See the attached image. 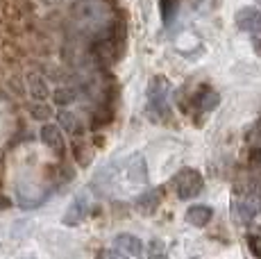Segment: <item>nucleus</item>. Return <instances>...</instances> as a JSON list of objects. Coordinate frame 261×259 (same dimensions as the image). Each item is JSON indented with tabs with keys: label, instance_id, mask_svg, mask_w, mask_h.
Instances as JSON below:
<instances>
[{
	"label": "nucleus",
	"instance_id": "obj_19",
	"mask_svg": "<svg viewBox=\"0 0 261 259\" xmlns=\"http://www.w3.org/2000/svg\"><path fill=\"white\" fill-rule=\"evenodd\" d=\"M30 82H32V93H34V96H37V98H43V96H46V93H48L46 84H43V82H39V77H32V80H30Z\"/></svg>",
	"mask_w": 261,
	"mask_h": 259
},
{
	"label": "nucleus",
	"instance_id": "obj_4",
	"mask_svg": "<svg viewBox=\"0 0 261 259\" xmlns=\"http://www.w3.org/2000/svg\"><path fill=\"white\" fill-rule=\"evenodd\" d=\"M191 105H193L195 112L209 114V112H214V109L220 105V96H218V91H216V89L209 87V84H200V87L195 89L193 98H191Z\"/></svg>",
	"mask_w": 261,
	"mask_h": 259
},
{
	"label": "nucleus",
	"instance_id": "obj_17",
	"mask_svg": "<svg viewBox=\"0 0 261 259\" xmlns=\"http://www.w3.org/2000/svg\"><path fill=\"white\" fill-rule=\"evenodd\" d=\"M248 164L254 168V171L261 173V148H252L248 155Z\"/></svg>",
	"mask_w": 261,
	"mask_h": 259
},
{
	"label": "nucleus",
	"instance_id": "obj_11",
	"mask_svg": "<svg viewBox=\"0 0 261 259\" xmlns=\"http://www.w3.org/2000/svg\"><path fill=\"white\" fill-rule=\"evenodd\" d=\"M214 218V209L207 205H193L187 209V223L193 227H204L209 225Z\"/></svg>",
	"mask_w": 261,
	"mask_h": 259
},
{
	"label": "nucleus",
	"instance_id": "obj_8",
	"mask_svg": "<svg viewBox=\"0 0 261 259\" xmlns=\"http://www.w3.org/2000/svg\"><path fill=\"white\" fill-rule=\"evenodd\" d=\"M114 246H116L120 252H125V255H134V257L145 255L143 241L137 239V237H132V234H118V237L114 239Z\"/></svg>",
	"mask_w": 261,
	"mask_h": 259
},
{
	"label": "nucleus",
	"instance_id": "obj_10",
	"mask_svg": "<svg viewBox=\"0 0 261 259\" xmlns=\"http://www.w3.org/2000/svg\"><path fill=\"white\" fill-rule=\"evenodd\" d=\"M41 141L46 143L50 150L57 152V155H64V148H66V143H64L62 130H59L57 125H43L41 127Z\"/></svg>",
	"mask_w": 261,
	"mask_h": 259
},
{
	"label": "nucleus",
	"instance_id": "obj_15",
	"mask_svg": "<svg viewBox=\"0 0 261 259\" xmlns=\"http://www.w3.org/2000/svg\"><path fill=\"white\" fill-rule=\"evenodd\" d=\"M248 248L257 259H261V234H248Z\"/></svg>",
	"mask_w": 261,
	"mask_h": 259
},
{
	"label": "nucleus",
	"instance_id": "obj_9",
	"mask_svg": "<svg viewBox=\"0 0 261 259\" xmlns=\"http://www.w3.org/2000/svg\"><path fill=\"white\" fill-rule=\"evenodd\" d=\"M162 196H164V189H150V191L141 193V196L137 198V209L143 212L145 216H152V214L157 212L159 202H162Z\"/></svg>",
	"mask_w": 261,
	"mask_h": 259
},
{
	"label": "nucleus",
	"instance_id": "obj_3",
	"mask_svg": "<svg viewBox=\"0 0 261 259\" xmlns=\"http://www.w3.org/2000/svg\"><path fill=\"white\" fill-rule=\"evenodd\" d=\"M173 187H175V193H177L179 200H191V198H198L204 189V177L200 171L191 166H184L175 173L173 177Z\"/></svg>",
	"mask_w": 261,
	"mask_h": 259
},
{
	"label": "nucleus",
	"instance_id": "obj_18",
	"mask_svg": "<svg viewBox=\"0 0 261 259\" xmlns=\"http://www.w3.org/2000/svg\"><path fill=\"white\" fill-rule=\"evenodd\" d=\"M75 98V93L71 91V89H59L57 93H55V100H57L59 105H68Z\"/></svg>",
	"mask_w": 261,
	"mask_h": 259
},
{
	"label": "nucleus",
	"instance_id": "obj_12",
	"mask_svg": "<svg viewBox=\"0 0 261 259\" xmlns=\"http://www.w3.org/2000/svg\"><path fill=\"white\" fill-rule=\"evenodd\" d=\"M177 7H179V0H159V12H162V21L168 23L175 18L177 14Z\"/></svg>",
	"mask_w": 261,
	"mask_h": 259
},
{
	"label": "nucleus",
	"instance_id": "obj_20",
	"mask_svg": "<svg viewBox=\"0 0 261 259\" xmlns=\"http://www.w3.org/2000/svg\"><path fill=\"white\" fill-rule=\"evenodd\" d=\"M250 39H252V48H254V53L261 57V30H257L254 34H250Z\"/></svg>",
	"mask_w": 261,
	"mask_h": 259
},
{
	"label": "nucleus",
	"instance_id": "obj_21",
	"mask_svg": "<svg viewBox=\"0 0 261 259\" xmlns=\"http://www.w3.org/2000/svg\"><path fill=\"white\" fill-rule=\"evenodd\" d=\"M32 114H34L37 118H48V116H50V109H48V107H41V109L34 107V109H32Z\"/></svg>",
	"mask_w": 261,
	"mask_h": 259
},
{
	"label": "nucleus",
	"instance_id": "obj_6",
	"mask_svg": "<svg viewBox=\"0 0 261 259\" xmlns=\"http://www.w3.org/2000/svg\"><path fill=\"white\" fill-rule=\"evenodd\" d=\"M123 175L127 177L129 184H145L148 182V166H145L143 155H132L129 159H125Z\"/></svg>",
	"mask_w": 261,
	"mask_h": 259
},
{
	"label": "nucleus",
	"instance_id": "obj_2",
	"mask_svg": "<svg viewBox=\"0 0 261 259\" xmlns=\"http://www.w3.org/2000/svg\"><path fill=\"white\" fill-rule=\"evenodd\" d=\"M234 212L241 223H250L257 218V214H261V191L252 184L234 189Z\"/></svg>",
	"mask_w": 261,
	"mask_h": 259
},
{
	"label": "nucleus",
	"instance_id": "obj_16",
	"mask_svg": "<svg viewBox=\"0 0 261 259\" xmlns=\"http://www.w3.org/2000/svg\"><path fill=\"white\" fill-rule=\"evenodd\" d=\"M59 121H62V125L66 127L68 132H75V130H77V121H75V116H73V114L62 112V114H59Z\"/></svg>",
	"mask_w": 261,
	"mask_h": 259
},
{
	"label": "nucleus",
	"instance_id": "obj_14",
	"mask_svg": "<svg viewBox=\"0 0 261 259\" xmlns=\"http://www.w3.org/2000/svg\"><path fill=\"white\" fill-rule=\"evenodd\" d=\"M95 259H129L125 252H120L118 248H105V250H100Z\"/></svg>",
	"mask_w": 261,
	"mask_h": 259
},
{
	"label": "nucleus",
	"instance_id": "obj_5",
	"mask_svg": "<svg viewBox=\"0 0 261 259\" xmlns=\"http://www.w3.org/2000/svg\"><path fill=\"white\" fill-rule=\"evenodd\" d=\"M89 212H91V198H89L87 193H80V196L71 202V207L66 209L62 221H64V225H71V227L80 225V223L89 216Z\"/></svg>",
	"mask_w": 261,
	"mask_h": 259
},
{
	"label": "nucleus",
	"instance_id": "obj_22",
	"mask_svg": "<svg viewBox=\"0 0 261 259\" xmlns=\"http://www.w3.org/2000/svg\"><path fill=\"white\" fill-rule=\"evenodd\" d=\"M193 259H200V257H193Z\"/></svg>",
	"mask_w": 261,
	"mask_h": 259
},
{
	"label": "nucleus",
	"instance_id": "obj_7",
	"mask_svg": "<svg viewBox=\"0 0 261 259\" xmlns=\"http://www.w3.org/2000/svg\"><path fill=\"white\" fill-rule=\"evenodd\" d=\"M234 23L241 32L245 34H254L257 30H261V9L257 7H241L234 16Z\"/></svg>",
	"mask_w": 261,
	"mask_h": 259
},
{
	"label": "nucleus",
	"instance_id": "obj_1",
	"mask_svg": "<svg viewBox=\"0 0 261 259\" xmlns=\"http://www.w3.org/2000/svg\"><path fill=\"white\" fill-rule=\"evenodd\" d=\"M168 96H170V82L164 75H154L148 82V114L152 121H168L170 116Z\"/></svg>",
	"mask_w": 261,
	"mask_h": 259
},
{
	"label": "nucleus",
	"instance_id": "obj_13",
	"mask_svg": "<svg viewBox=\"0 0 261 259\" xmlns=\"http://www.w3.org/2000/svg\"><path fill=\"white\" fill-rule=\"evenodd\" d=\"M148 248H150V252H145L143 257H148V259H164L166 257V243H164L162 239H152Z\"/></svg>",
	"mask_w": 261,
	"mask_h": 259
}]
</instances>
